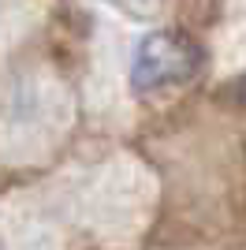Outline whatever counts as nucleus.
Wrapping results in <instances>:
<instances>
[{"label": "nucleus", "instance_id": "1", "mask_svg": "<svg viewBox=\"0 0 246 250\" xmlns=\"http://www.w3.org/2000/svg\"><path fill=\"white\" fill-rule=\"evenodd\" d=\"M202 67V49L183 30H153L145 34L131 60V90L157 94L164 86H179L194 79Z\"/></svg>", "mask_w": 246, "mask_h": 250}]
</instances>
